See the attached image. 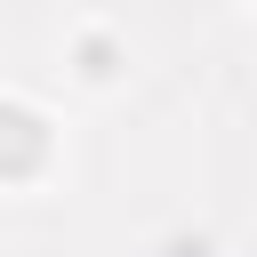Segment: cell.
<instances>
[{
    "mask_svg": "<svg viewBox=\"0 0 257 257\" xmlns=\"http://www.w3.org/2000/svg\"><path fill=\"white\" fill-rule=\"evenodd\" d=\"M32 161H40V120L8 104L0 112V169H32Z\"/></svg>",
    "mask_w": 257,
    "mask_h": 257,
    "instance_id": "cell-1",
    "label": "cell"
}]
</instances>
